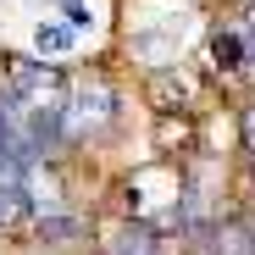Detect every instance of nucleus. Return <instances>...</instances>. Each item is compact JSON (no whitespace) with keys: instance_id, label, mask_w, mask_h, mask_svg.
Masks as SVG:
<instances>
[{"instance_id":"nucleus-6","label":"nucleus","mask_w":255,"mask_h":255,"mask_svg":"<svg viewBox=\"0 0 255 255\" xmlns=\"http://www.w3.org/2000/svg\"><path fill=\"white\" fill-rule=\"evenodd\" d=\"M239 28V45H244V95L255 89V0H228L222 6Z\"/></svg>"},{"instance_id":"nucleus-8","label":"nucleus","mask_w":255,"mask_h":255,"mask_svg":"<svg viewBox=\"0 0 255 255\" xmlns=\"http://www.w3.org/2000/svg\"><path fill=\"white\" fill-rule=\"evenodd\" d=\"M233 217H239V228H244V244H250V255H255V200L233 205Z\"/></svg>"},{"instance_id":"nucleus-4","label":"nucleus","mask_w":255,"mask_h":255,"mask_svg":"<svg viewBox=\"0 0 255 255\" xmlns=\"http://www.w3.org/2000/svg\"><path fill=\"white\" fill-rule=\"evenodd\" d=\"M83 45V39L61 22V17H39L33 22V33H28V56H39V61H61L67 67V56Z\"/></svg>"},{"instance_id":"nucleus-9","label":"nucleus","mask_w":255,"mask_h":255,"mask_svg":"<svg viewBox=\"0 0 255 255\" xmlns=\"http://www.w3.org/2000/svg\"><path fill=\"white\" fill-rule=\"evenodd\" d=\"M45 6H56V0H45Z\"/></svg>"},{"instance_id":"nucleus-3","label":"nucleus","mask_w":255,"mask_h":255,"mask_svg":"<svg viewBox=\"0 0 255 255\" xmlns=\"http://www.w3.org/2000/svg\"><path fill=\"white\" fill-rule=\"evenodd\" d=\"M89 255H172L166 239L150 228V222H133V217H95V233H89Z\"/></svg>"},{"instance_id":"nucleus-1","label":"nucleus","mask_w":255,"mask_h":255,"mask_svg":"<svg viewBox=\"0 0 255 255\" xmlns=\"http://www.w3.org/2000/svg\"><path fill=\"white\" fill-rule=\"evenodd\" d=\"M128 83L111 72V67H95V72H67V95H61V144H67V161L72 155H95L106 150L111 139L128 133Z\"/></svg>"},{"instance_id":"nucleus-7","label":"nucleus","mask_w":255,"mask_h":255,"mask_svg":"<svg viewBox=\"0 0 255 255\" xmlns=\"http://www.w3.org/2000/svg\"><path fill=\"white\" fill-rule=\"evenodd\" d=\"M56 17H61V22H67V28L78 33V39H83V33H89V28L100 22V17H95V6H89V0H56Z\"/></svg>"},{"instance_id":"nucleus-5","label":"nucleus","mask_w":255,"mask_h":255,"mask_svg":"<svg viewBox=\"0 0 255 255\" xmlns=\"http://www.w3.org/2000/svg\"><path fill=\"white\" fill-rule=\"evenodd\" d=\"M28 222H33V200H28V189L0 183V244H6V239H22Z\"/></svg>"},{"instance_id":"nucleus-2","label":"nucleus","mask_w":255,"mask_h":255,"mask_svg":"<svg viewBox=\"0 0 255 255\" xmlns=\"http://www.w3.org/2000/svg\"><path fill=\"white\" fill-rule=\"evenodd\" d=\"M89 233H95L89 211L56 205V211H39V217L22 228V250L28 255H89Z\"/></svg>"}]
</instances>
